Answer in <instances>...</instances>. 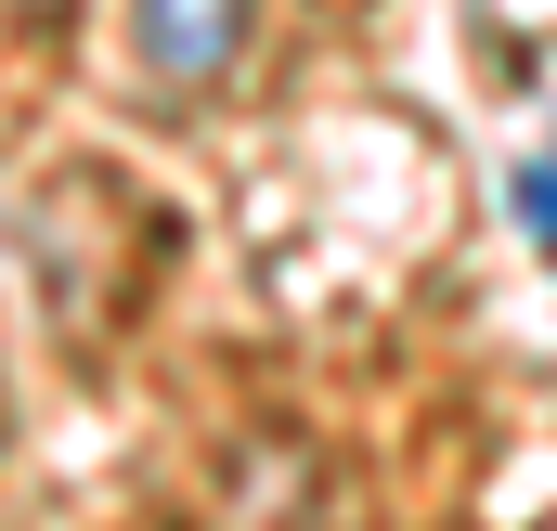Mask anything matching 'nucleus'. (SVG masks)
I'll list each match as a JSON object with an SVG mask.
<instances>
[{
  "mask_svg": "<svg viewBox=\"0 0 557 531\" xmlns=\"http://www.w3.org/2000/svg\"><path fill=\"white\" fill-rule=\"evenodd\" d=\"M131 26L156 78H221L247 52V0H131Z\"/></svg>",
  "mask_w": 557,
  "mask_h": 531,
  "instance_id": "nucleus-1",
  "label": "nucleus"
},
{
  "mask_svg": "<svg viewBox=\"0 0 557 531\" xmlns=\"http://www.w3.org/2000/svg\"><path fill=\"white\" fill-rule=\"evenodd\" d=\"M519 221L557 247V156H545V169H519Z\"/></svg>",
  "mask_w": 557,
  "mask_h": 531,
  "instance_id": "nucleus-2",
  "label": "nucleus"
},
{
  "mask_svg": "<svg viewBox=\"0 0 557 531\" xmlns=\"http://www.w3.org/2000/svg\"><path fill=\"white\" fill-rule=\"evenodd\" d=\"M0 13H52V0H0Z\"/></svg>",
  "mask_w": 557,
  "mask_h": 531,
  "instance_id": "nucleus-3",
  "label": "nucleus"
}]
</instances>
